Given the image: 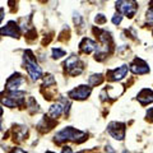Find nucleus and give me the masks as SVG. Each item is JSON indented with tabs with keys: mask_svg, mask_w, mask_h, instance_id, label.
Listing matches in <instances>:
<instances>
[{
	"mask_svg": "<svg viewBox=\"0 0 153 153\" xmlns=\"http://www.w3.org/2000/svg\"><path fill=\"white\" fill-rule=\"evenodd\" d=\"M87 139V134L79 130H75L74 128L68 126L64 128L63 130H60L59 133L55 135V142L56 143H61L65 140H73L75 143H82Z\"/></svg>",
	"mask_w": 153,
	"mask_h": 153,
	"instance_id": "nucleus-1",
	"label": "nucleus"
},
{
	"mask_svg": "<svg viewBox=\"0 0 153 153\" xmlns=\"http://www.w3.org/2000/svg\"><path fill=\"white\" fill-rule=\"evenodd\" d=\"M23 59H25V68L27 69L28 74L33 79V80H37L38 78H41L42 75V70L41 68L38 66V64L36 63V57L33 55V52L31 50H27L25 51V56H23Z\"/></svg>",
	"mask_w": 153,
	"mask_h": 153,
	"instance_id": "nucleus-2",
	"label": "nucleus"
},
{
	"mask_svg": "<svg viewBox=\"0 0 153 153\" xmlns=\"http://www.w3.org/2000/svg\"><path fill=\"white\" fill-rule=\"evenodd\" d=\"M116 9L124 16L133 18L138 10V4L135 0H117Z\"/></svg>",
	"mask_w": 153,
	"mask_h": 153,
	"instance_id": "nucleus-3",
	"label": "nucleus"
},
{
	"mask_svg": "<svg viewBox=\"0 0 153 153\" xmlns=\"http://www.w3.org/2000/svg\"><path fill=\"white\" fill-rule=\"evenodd\" d=\"M64 66H65V70L73 76L79 75L84 69V64L79 60V57L75 56V55L68 57L66 61L64 63Z\"/></svg>",
	"mask_w": 153,
	"mask_h": 153,
	"instance_id": "nucleus-4",
	"label": "nucleus"
},
{
	"mask_svg": "<svg viewBox=\"0 0 153 153\" xmlns=\"http://www.w3.org/2000/svg\"><path fill=\"white\" fill-rule=\"evenodd\" d=\"M107 130L110 135L115 138L116 140H123L125 138V124L123 123H116V121L110 123Z\"/></svg>",
	"mask_w": 153,
	"mask_h": 153,
	"instance_id": "nucleus-5",
	"label": "nucleus"
},
{
	"mask_svg": "<svg viewBox=\"0 0 153 153\" xmlns=\"http://www.w3.org/2000/svg\"><path fill=\"white\" fill-rule=\"evenodd\" d=\"M91 88L89 85H79L74 89H71L68 93V96L73 100H85L91 94Z\"/></svg>",
	"mask_w": 153,
	"mask_h": 153,
	"instance_id": "nucleus-6",
	"label": "nucleus"
},
{
	"mask_svg": "<svg viewBox=\"0 0 153 153\" xmlns=\"http://www.w3.org/2000/svg\"><path fill=\"white\" fill-rule=\"evenodd\" d=\"M129 70V66L128 65H121L116 69H111V70H107V79L111 80V82H117V80H121L124 76L126 75Z\"/></svg>",
	"mask_w": 153,
	"mask_h": 153,
	"instance_id": "nucleus-7",
	"label": "nucleus"
},
{
	"mask_svg": "<svg viewBox=\"0 0 153 153\" xmlns=\"http://www.w3.org/2000/svg\"><path fill=\"white\" fill-rule=\"evenodd\" d=\"M0 35L10 36V37H19V35H21V27L14 21H10V22H8V25L5 27L0 28Z\"/></svg>",
	"mask_w": 153,
	"mask_h": 153,
	"instance_id": "nucleus-8",
	"label": "nucleus"
},
{
	"mask_svg": "<svg viewBox=\"0 0 153 153\" xmlns=\"http://www.w3.org/2000/svg\"><path fill=\"white\" fill-rule=\"evenodd\" d=\"M130 70L133 71L134 74H138V75H142V74H146L149 71V66L147 65L146 61H143L142 59H138L135 57L134 61L130 65Z\"/></svg>",
	"mask_w": 153,
	"mask_h": 153,
	"instance_id": "nucleus-9",
	"label": "nucleus"
},
{
	"mask_svg": "<svg viewBox=\"0 0 153 153\" xmlns=\"http://www.w3.org/2000/svg\"><path fill=\"white\" fill-rule=\"evenodd\" d=\"M23 82H25L23 76L19 74V73H16V74H13L12 76H9V78H8L7 84H5V88L9 91V92H13V91H18L19 85H21Z\"/></svg>",
	"mask_w": 153,
	"mask_h": 153,
	"instance_id": "nucleus-10",
	"label": "nucleus"
},
{
	"mask_svg": "<svg viewBox=\"0 0 153 153\" xmlns=\"http://www.w3.org/2000/svg\"><path fill=\"white\" fill-rule=\"evenodd\" d=\"M79 49L84 54H91L94 50H98V45L94 41H92L91 38H83L82 42L79 44Z\"/></svg>",
	"mask_w": 153,
	"mask_h": 153,
	"instance_id": "nucleus-11",
	"label": "nucleus"
},
{
	"mask_svg": "<svg viewBox=\"0 0 153 153\" xmlns=\"http://www.w3.org/2000/svg\"><path fill=\"white\" fill-rule=\"evenodd\" d=\"M138 101H139L142 105H148V103H152L153 102V92L151 89L144 88L142 89L139 93H138Z\"/></svg>",
	"mask_w": 153,
	"mask_h": 153,
	"instance_id": "nucleus-12",
	"label": "nucleus"
},
{
	"mask_svg": "<svg viewBox=\"0 0 153 153\" xmlns=\"http://www.w3.org/2000/svg\"><path fill=\"white\" fill-rule=\"evenodd\" d=\"M64 112V106L61 103H54L49 110V116L52 119H57Z\"/></svg>",
	"mask_w": 153,
	"mask_h": 153,
	"instance_id": "nucleus-13",
	"label": "nucleus"
},
{
	"mask_svg": "<svg viewBox=\"0 0 153 153\" xmlns=\"http://www.w3.org/2000/svg\"><path fill=\"white\" fill-rule=\"evenodd\" d=\"M102 82H103V76L101 74H93L88 79L89 85H97V84H101Z\"/></svg>",
	"mask_w": 153,
	"mask_h": 153,
	"instance_id": "nucleus-14",
	"label": "nucleus"
},
{
	"mask_svg": "<svg viewBox=\"0 0 153 153\" xmlns=\"http://www.w3.org/2000/svg\"><path fill=\"white\" fill-rule=\"evenodd\" d=\"M65 56V51L61 49H52V57L54 59H60V57Z\"/></svg>",
	"mask_w": 153,
	"mask_h": 153,
	"instance_id": "nucleus-15",
	"label": "nucleus"
},
{
	"mask_svg": "<svg viewBox=\"0 0 153 153\" xmlns=\"http://www.w3.org/2000/svg\"><path fill=\"white\" fill-rule=\"evenodd\" d=\"M146 18L148 23H153V7H149V9L146 13Z\"/></svg>",
	"mask_w": 153,
	"mask_h": 153,
	"instance_id": "nucleus-16",
	"label": "nucleus"
},
{
	"mask_svg": "<svg viewBox=\"0 0 153 153\" xmlns=\"http://www.w3.org/2000/svg\"><path fill=\"white\" fill-rule=\"evenodd\" d=\"M94 21L97 25H103V23H106V17H105L103 14H97V17L94 18Z\"/></svg>",
	"mask_w": 153,
	"mask_h": 153,
	"instance_id": "nucleus-17",
	"label": "nucleus"
},
{
	"mask_svg": "<svg viewBox=\"0 0 153 153\" xmlns=\"http://www.w3.org/2000/svg\"><path fill=\"white\" fill-rule=\"evenodd\" d=\"M121 19H123V16H120V14H116V16L112 17V23L115 26H117V25H120V23H121Z\"/></svg>",
	"mask_w": 153,
	"mask_h": 153,
	"instance_id": "nucleus-18",
	"label": "nucleus"
},
{
	"mask_svg": "<svg viewBox=\"0 0 153 153\" xmlns=\"http://www.w3.org/2000/svg\"><path fill=\"white\" fill-rule=\"evenodd\" d=\"M147 119H148V121L153 123V107L148 108V111H147Z\"/></svg>",
	"mask_w": 153,
	"mask_h": 153,
	"instance_id": "nucleus-19",
	"label": "nucleus"
},
{
	"mask_svg": "<svg viewBox=\"0 0 153 153\" xmlns=\"http://www.w3.org/2000/svg\"><path fill=\"white\" fill-rule=\"evenodd\" d=\"M61 153H73V151H71V148H70V147L65 146V147L63 148V152H61Z\"/></svg>",
	"mask_w": 153,
	"mask_h": 153,
	"instance_id": "nucleus-20",
	"label": "nucleus"
},
{
	"mask_svg": "<svg viewBox=\"0 0 153 153\" xmlns=\"http://www.w3.org/2000/svg\"><path fill=\"white\" fill-rule=\"evenodd\" d=\"M12 153H26V152L23 151V149H21V148H14Z\"/></svg>",
	"mask_w": 153,
	"mask_h": 153,
	"instance_id": "nucleus-21",
	"label": "nucleus"
},
{
	"mask_svg": "<svg viewBox=\"0 0 153 153\" xmlns=\"http://www.w3.org/2000/svg\"><path fill=\"white\" fill-rule=\"evenodd\" d=\"M3 18H4V9H3V8H0V23H1Z\"/></svg>",
	"mask_w": 153,
	"mask_h": 153,
	"instance_id": "nucleus-22",
	"label": "nucleus"
},
{
	"mask_svg": "<svg viewBox=\"0 0 153 153\" xmlns=\"http://www.w3.org/2000/svg\"><path fill=\"white\" fill-rule=\"evenodd\" d=\"M1 115H3V108L0 107V117H1Z\"/></svg>",
	"mask_w": 153,
	"mask_h": 153,
	"instance_id": "nucleus-23",
	"label": "nucleus"
},
{
	"mask_svg": "<svg viewBox=\"0 0 153 153\" xmlns=\"http://www.w3.org/2000/svg\"><path fill=\"white\" fill-rule=\"evenodd\" d=\"M46 153H54V152H50V151H49V152H46Z\"/></svg>",
	"mask_w": 153,
	"mask_h": 153,
	"instance_id": "nucleus-24",
	"label": "nucleus"
},
{
	"mask_svg": "<svg viewBox=\"0 0 153 153\" xmlns=\"http://www.w3.org/2000/svg\"><path fill=\"white\" fill-rule=\"evenodd\" d=\"M124 153H128V151H124Z\"/></svg>",
	"mask_w": 153,
	"mask_h": 153,
	"instance_id": "nucleus-25",
	"label": "nucleus"
},
{
	"mask_svg": "<svg viewBox=\"0 0 153 153\" xmlns=\"http://www.w3.org/2000/svg\"><path fill=\"white\" fill-rule=\"evenodd\" d=\"M80 153H83V152H80Z\"/></svg>",
	"mask_w": 153,
	"mask_h": 153,
	"instance_id": "nucleus-26",
	"label": "nucleus"
}]
</instances>
